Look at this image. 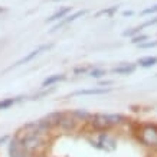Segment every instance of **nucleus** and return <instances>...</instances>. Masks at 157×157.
<instances>
[{"mask_svg":"<svg viewBox=\"0 0 157 157\" xmlns=\"http://www.w3.org/2000/svg\"><path fill=\"white\" fill-rule=\"evenodd\" d=\"M28 98H29V95H23V94L14 95V97H7V98H2L0 100V111H6V109L12 108V107L20 104L23 101H28Z\"/></svg>","mask_w":157,"mask_h":157,"instance_id":"f8f14e48","label":"nucleus"},{"mask_svg":"<svg viewBox=\"0 0 157 157\" xmlns=\"http://www.w3.org/2000/svg\"><path fill=\"white\" fill-rule=\"evenodd\" d=\"M107 74H108V71L104 69V68L92 67L91 68V71L88 72V76H90V78H94V79H101V78H104Z\"/></svg>","mask_w":157,"mask_h":157,"instance_id":"6ab92c4d","label":"nucleus"},{"mask_svg":"<svg viewBox=\"0 0 157 157\" xmlns=\"http://www.w3.org/2000/svg\"><path fill=\"white\" fill-rule=\"evenodd\" d=\"M19 131H23V133H36V134H43V136H49L52 137L53 134L56 133L55 128L49 124V121L45 117L39 120H33V121H29V123L23 124L20 127Z\"/></svg>","mask_w":157,"mask_h":157,"instance_id":"39448f33","label":"nucleus"},{"mask_svg":"<svg viewBox=\"0 0 157 157\" xmlns=\"http://www.w3.org/2000/svg\"><path fill=\"white\" fill-rule=\"evenodd\" d=\"M141 30L143 29L140 28V26H136V28H130V29H125L123 32V36L124 38H134V36H137V35H140L141 33Z\"/></svg>","mask_w":157,"mask_h":157,"instance_id":"aec40b11","label":"nucleus"},{"mask_svg":"<svg viewBox=\"0 0 157 157\" xmlns=\"http://www.w3.org/2000/svg\"><path fill=\"white\" fill-rule=\"evenodd\" d=\"M51 2H61V0H51Z\"/></svg>","mask_w":157,"mask_h":157,"instance_id":"c756f323","label":"nucleus"},{"mask_svg":"<svg viewBox=\"0 0 157 157\" xmlns=\"http://www.w3.org/2000/svg\"><path fill=\"white\" fill-rule=\"evenodd\" d=\"M69 13H72V7H59L55 13H52L48 19H46V23H55V22H59V20H62L63 17H67Z\"/></svg>","mask_w":157,"mask_h":157,"instance_id":"2eb2a0df","label":"nucleus"},{"mask_svg":"<svg viewBox=\"0 0 157 157\" xmlns=\"http://www.w3.org/2000/svg\"><path fill=\"white\" fill-rule=\"evenodd\" d=\"M33 157H52V156H51L48 151H43V153H39V154H36V156H33Z\"/></svg>","mask_w":157,"mask_h":157,"instance_id":"c85d7f7f","label":"nucleus"},{"mask_svg":"<svg viewBox=\"0 0 157 157\" xmlns=\"http://www.w3.org/2000/svg\"><path fill=\"white\" fill-rule=\"evenodd\" d=\"M10 137H12V134H3V136H0V147L6 146V144L9 143Z\"/></svg>","mask_w":157,"mask_h":157,"instance_id":"bb28decb","label":"nucleus"},{"mask_svg":"<svg viewBox=\"0 0 157 157\" xmlns=\"http://www.w3.org/2000/svg\"><path fill=\"white\" fill-rule=\"evenodd\" d=\"M84 125H82L79 121H76V118L72 117V114L69 111H63L59 123H58L56 127V133L61 134H74L76 131H79Z\"/></svg>","mask_w":157,"mask_h":157,"instance_id":"423d86ee","label":"nucleus"},{"mask_svg":"<svg viewBox=\"0 0 157 157\" xmlns=\"http://www.w3.org/2000/svg\"><path fill=\"white\" fill-rule=\"evenodd\" d=\"M136 65L140 68H144V69H148V68H153L157 65V56L154 55H148V56H141L136 62Z\"/></svg>","mask_w":157,"mask_h":157,"instance_id":"dca6fc26","label":"nucleus"},{"mask_svg":"<svg viewBox=\"0 0 157 157\" xmlns=\"http://www.w3.org/2000/svg\"><path fill=\"white\" fill-rule=\"evenodd\" d=\"M156 76H157V74H156Z\"/></svg>","mask_w":157,"mask_h":157,"instance_id":"7c9ffc66","label":"nucleus"},{"mask_svg":"<svg viewBox=\"0 0 157 157\" xmlns=\"http://www.w3.org/2000/svg\"><path fill=\"white\" fill-rule=\"evenodd\" d=\"M111 85H114V81L113 79H100L97 86H102V88H109Z\"/></svg>","mask_w":157,"mask_h":157,"instance_id":"a878e982","label":"nucleus"},{"mask_svg":"<svg viewBox=\"0 0 157 157\" xmlns=\"http://www.w3.org/2000/svg\"><path fill=\"white\" fill-rule=\"evenodd\" d=\"M154 25H157V16H154V17H150L148 20H146L144 23L140 25V28H141V29L150 28V26H154Z\"/></svg>","mask_w":157,"mask_h":157,"instance_id":"393cba45","label":"nucleus"},{"mask_svg":"<svg viewBox=\"0 0 157 157\" xmlns=\"http://www.w3.org/2000/svg\"><path fill=\"white\" fill-rule=\"evenodd\" d=\"M91 68H92V67H82V65H79V67H75L74 69H72V75H75V76L88 75V72L91 71Z\"/></svg>","mask_w":157,"mask_h":157,"instance_id":"412c9836","label":"nucleus"},{"mask_svg":"<svg viewBox=\"0 0 157 157\" xmlns=\"http://www.w3.org/2000/svg\"><path fill=\"white\" fill-rule=\"evenodd\" d=\"M67 74H52V75H48L40 84V88H49V86H55L61 82L67 81Z\"/></svg>","mask_w":157,"mask_h":157,"instance_id":"ddd939ff","label":"nucleus"},{"mask_svg":"<svg viewBox=\"0 0 157 157\" xmlns=\"http://www.w3.org/2000/svg\"><path fill=\"white\" fill-rule=\"evenodd\" d=\"M120 6L118 5H114V6H109L107 9H101L100 12L95 13V17H101V16H105V17H113L117 12H118Z\"/></svg>","mask_w":157,"mask_h":157,"instance_id":"a211bd4d","label":"nucleus"},{"mask_svg":"<svg viewBox=\"0 0 157 157\" xmlns=\"http://www.w3.org/2000/svg\"><path fill=\"white\" fill-rule=\"evenodd\" d=\"M121 14H123L124 17H130V16H133V14H134V12H133V10H124Z\"/></svg>","mask_w":157,"mask_h":157,"instance_id":"cd10ccee","label":"nucleus"},{"mask_svg":"<svg viewBox=\"0 0 157 157\" xmlns=\"http://www.w3.org/2000/svg\"><path fill=\"white\" fill-rule=\"evenodd\" d=\"M146 40H148V36H147V35L140 33V35H137V36H134V38H131L130 43H131V45H136V46H138L140 43L146 42Z\"/></svg>","mask_w":157,"mask_h":157,"instance_id":"4be33fe9","label":"nucleus"},{"mask_svg":"<svg viewBox=\"0 0 157 157\" xmlns=\"http://www.w3.org/2000/svg\"><path fill=\"white\" fill-rule=\"evenodd\" d=\"M53 46V43H45V45H40V46H38L36 49H33V51H30L29 53H26L23 58H20L19 61H16L13 63V65H10L9 68H7V71H12V69H16V68L22 67V65H25V63H29V62H32L35 59V58H38L39 55L42 52H48L49 49Z\"/></svg>","mask_w":157,"mask_h":157,"instance_id":"0eeeda50","label":"nucleus"},{"mask_svg":"<svg viewBox=\"0 0 157 157\" xmlns=\"http://www.w3.org/2000/svg\"><path fill=\"white\" fill-rule=\"evenodd\" d=\"M88 13V10L82 9V10H76V12H72V13H69L67 16V17H63L62 20H59V22H56V23L52 26V29L49 30V33H55L56 30H59V29H62L63 26H67V25L72 23V22H75V20H78L79 17H82V16H85V14Z\"/></svg>","mask_w":157,"mask_h":157,"instance_id":"9d476101","label":"nucleus"},{"mask_svg":"<svg viewBox=\"0 0 157 157\" xmlns=\"http://www.w3.org/2000/svg\"><path fill=\"white\" fill-rule=\"evenodd\" d=\"M109 92H113V86L109 88H102V86H92V88H82V90H76L74 92H71L67 98H74V97H101L107 95Z\"/></svg>","mask_w":157,"mask_h":157,"instance_id":"1a4fd4ad","label":"nucleus"},{"mask_svg":"<svg viewBox=\"0 0 157 157\" xmlns=\"http://www.w3.org/2000/svg\"><path fill=\"white\" fill-rule=\"evenodd\" d=\"M20 138V143L23 146V148L33 157L39 153L48 151L52 137L49 136H43V134H36V133H23V131H17Z\"/></svg>","mask_w":157,"mask_h":157,"instance_id":"f03ea898","label":"nucleus"},{"mask_svg":"<svg viewBox=\"0 0 157 157\" xmlns=\"http://www.w3.org/2000/svg\"><path fill=\"white\" fill-rule=\"evenodd\" d=\"M128 123V117L121 113H92V118L86 127L90 128V133H111Z\"/></svg>","mask_w":157,"mask_h":157,"instance_id":"f257e3e1","label":"nucleus"},{"mask_svg":"<svg viewBox=\"0 0 157 157\" xmlns=\"http://www.w3.org/2000/svg\"><path fill=\"white\" fill-rule=\"evenodd\" d=\"M69 113L72 114L74 118H76V121H79L82 125H86L90 123V120L92 118V113L88 111L85 108H76V109H69Z\"/></svg>","mask_w":157,"mask_h":157,"instance_id":"4468645a","label":"nucleus"},{"mask_svg":"<svg viewBox=\"0 0 157 157\" xmlns=\"http://www.w3.org/2000/svg\"><path fill=\"white\" fill-rule=\"evenodd\" d=\"M92 136H86L85 140L91 147L105 153H113L118 147V140L113 133H91Z\"/></svg>","mask_w":157,"mask_h":157,"instance_id":"20e7f679","label":"nucleus"},{"mask_svg":"<svg viewBox=\"0 0 157 157\" xmlns=\"http://www.w3.org/2000/svg\"><path fill=\"white\" fill-rule=\"evenodd\" d=\"M157 48V39H154V40H146V42L140 43L138 45V49H154Z\"/></svg>","mask_w":157,"mask_h":157,"instance_id":"5701e85b","label":"nucleus"},{"mask_svg":"<svg viewBox=\"0 0 157 157\" xmlns=\"http://www.w3.org/2000/svg\"><path fill=\"white\" fill-rule=\"evenodd\" d=\"M137 69V65L133 63V62H121L118 63L117 67L111 68L109 72L113 75H123V76H127V75H133L134 72Z\"/></svg>","mask_w":157,"mask_h":157,"instance_id":"9b49d317","label":"nucleus"},{"mask_svg":"<svg viewBox=\"0 0 157 157\" xmlns=\"http://www.w3.org/2000/svg\"><path fill=\"white\" fill-rule=\"evenodd\" d=\"M7 146V156L9 157H32L26 150L23 148L22 143H20L19 134L14 133L12 137H10L9 143L6 144Z\"/></svg>","mask_w":157,"mask_h":157,"instance_id":"6e6552de","label":"nucleus"},{"mask_svg":"<svg viewBox=\"0 0 157 157\" xmlns=\"http://www.w3.org/2000/svg\"><path fill=\"white\" fill-rule=\"evenodd\" d=\"M133 134L136 140L148 150H157V123H138L134 125Z\"/></svg>","mask_w":157,"mask_h":157,"instance_id":"7ed1b4c3","label":"nucleus"},{"mask_svg":"<svg viewBox=\"0 0 157 157\" xmlns=\"http://www.w3.org/2000/svg\"><path fill=\"white\" fill-rule=\"evenodd\" d=\"M157 13V5H153L150 6V7H146L144 10H141V16H148V14H154Z\"/></svg>","mask_w":157,"mask_h":157,"instance_id":"b1692460","label":"nucleus"},{"mask_svg":"<svg viewBox=\"0 0 157 157\" xmlns=\"http://www.w3.org/2000/svg\"><path fill=\"white\" fill-rule=\"evenodd\" d=\"M56 90V86H49V88H40L38 92H35L33 95H29L28 100L29 101H38V100H42L45 97H48L49 94H52L53 91Z\"/></svg>","mask_w":157,"mask_h":157,"instance_id":"f3484780","label":"nucleus"}]
</instances>
